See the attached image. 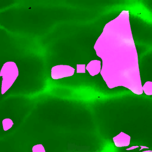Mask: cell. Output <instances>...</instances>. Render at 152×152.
Listing matches in <instances>:
<instances>
[{"mask_svg":"<svg viewBox=\"0 0 152 152\" xmlns=\"http://www.w3.org/2000/svg\"><path fill=\"white\" fill-rule=\"evenodd\" d=\"M33 152H45V150L43 146L41 144L36 145L32 148Z\"/></svg>","mask_w":152,"mask_h":152,"instance_id":"1","label":"cell"}]
</instances>
